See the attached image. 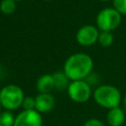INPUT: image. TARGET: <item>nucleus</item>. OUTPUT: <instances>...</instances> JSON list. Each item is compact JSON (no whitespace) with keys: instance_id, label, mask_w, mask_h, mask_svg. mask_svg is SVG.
Returning a JSON list of instances; mask_svg holds the SVG:
<instances>
[{"instance_id":"1","label":"nucleus","mask_w":126,"mask_h":126,"mask_svg":"<svg viewBox=\"0 0 126 126\" xmlns=\"http://www.w3.org/2000/svg\"><path fill=\"white\" fill-rule=\"evenodd\" d=\"M94 67L93 59L86 53H75L67 58L64 63L63 72L70 81L86 79Z\"/></svg>"},{"instance_id":"2","label":"nucleus","mask_w":126,"mask_h":126,"mask_svg":"<svg viewBox=\"0 0 126 126\" xmlns=\"http://www.w3.org/2000/svg\"><path fill=\"white\" fill-rule=\"evenodd\" d=\"M94 98L101 107L111 109L119 106L121 102V94L114 86L101 85L94 92Z\"/></svg>"},{"instance_id":"3","label":"nucleus","mask_w":126,"mask_h":126,"mask_svg":"<svg viewBox=\"0 0 126 126\" xmlns=\"http://www.w3.org/2000/svg\"><path fill=\"white\" fill-rule=\"evenodd\" d=\"M24 98V92L17 85H7L0 91V102L6 110L12 111L19 108Z\"/></svg>"},{"instance_id":"4","label":"nucleus","mask_w":126,"mask_h":126,"mask_svg":"<svg viewBox=\"0 0 126 126\" xmlns=\"http://www.w3.org/2000/svg\"><path fill=\"white\" fill-rule=\"evenodd\" d=\"M121 23V15L114 8H104L96 16V26L101 32H112Z\"/></svg>"},{"instance_id":"5","label":"nucleus","mask_w":126,"mask_h":126,"mask_svg":"<svg viewBox=\"0 0 126 126\" xmlns=\"http://www.w3.org/2000/svg\"><path fill=\"white\" fill-rule=\"evenodd\" d=\"M69 97L76 102L82 103L90 99L92 95V90L89 83L84 80L71 81L67 88Z\"/></svg>"},{"instance_id":"6","label":"nucleus","mask_w":126,"mask_h":126,"mask_svg":"<svg viewBox=\"0 0 126 126\" xmlns=\"http://www.w3.org/2000/svg\"><path fill=\"white\" fill-rule=\"evenodd\" d=\"M98 29L93 25H86L79 29L77 32V41L83 46H91L98 40Z\"/></svg>"},{"instance_id":"7","label":"nucleus","mask_w":126,"mask_h":126,"mask_svg":"<svg viewBox=\"0 0 126 126\" xmlns=\"http://www.w3.org/2000/svg\"><path fill=\"white\" fill-rule=\"evenodd\" d=\"M14 126H42V116L35 109L23 110L15 117Z\"/></svg>"},{"instance_id":"8","label":"nucleus","mask_w":126,"mask_h":126,"mask_svg":"<svg viewBox=\"0 0 126 126\" xmlns=\"http://www.w3.org/2000/svg\"><path fill=\"white\" fill-rule=\"evenodd\" d=\"M54 105L55 99L51 94H38L35 96V110L40 114L50 111Z\"/></svg>"},{"instance_id":"9","label":"nucleus","mask_w":126,"mask_h":126,"mask_svg":"<svg viewBox=\"0 0 126 126\" xmlns=\"http://www.w3.org/2000/svg\"><path fill=\"white\" fill-rule=\"evenodd\" d=\"M36 90L39 94H50V92L55 89L54 88V80L53 76L50 74H44L38 78L36 81Z\"/></svg>"},{"instance_id":"10","label":"nucleus","mask_w":126,"mask_h":126,"mask_svg":"<svg viewBox=\"0 0 126 126\" xmlns=\"http://www.w3.org/2000/svg\"><path fill=\"white\" fill-rule=\"evenodd\" d=\"M106 120L110 126H121L125 121L124 111L119 106L111 108L106 114Z\"/></svg>"},{"instance_id":"11","label":"nucleus","mask_w":126,"mask_h":126,"mask_svg":"<svg viewBox=\"0 0 126 126\" xmlns=\"http://www.w3.org/2000/svg\"><path fill=\"white\" fill-rule=\"evenodd\" d=\"M52 76H53V80H54V88L55 89L62 91V90H65L68 88L70 82L64 72H55Z\"/></svg>"},{"instance_id":"12","label":"nucleus","mask_w":126,"mask_h":126,"mask_svg":"<svg viewBox=\"0 0 126 126\" xmlns=\"http://www.w3.org/2000/svg\"><path fill=\"white\" fill-rule=\"evenodd\" d=\"M16 8L15 0H2L0 2V11L4 15H12L16 11Z\"/></svg>"},{"instance_id":"13","label":"nucleus","mask_w":126,"mask_h":126,"mask_svg":"<svg viewBox=\"0 0 126 126\" xmlns=\"http://www.w3.org/2000/svg\"><path fill=\"white\" fill-rule=\"evenodd\" d=\"M15 117L9 110L1 111L0 113V126H14Z\"/></svg>"},{"instance_id":"14","label":"nucleus","mask_w":126,"mask_h":126,"mask_svg":"<svg viewBox=\"0 0 126 126\" xmlns=\"http://www.w3.org/2000/svg\"><path fill=\"white\" fill-rule=\"evenodd\" d=\"M114 40V36L112 34L111 32H99V35H98V42L101 46H104V47H107V46H110L112 44Z\"/></svg>"},{"instance_id":"15","label":"nucleus","mask_w":126,"mask_h":126,"mask_svg":"<svg viewBox=\"0 0 126 126\" xmlns=\"http://www.w3.org/2000/svg\"><path fill=\"white\" fill-rule=\"evenodd\" d=\"M22 106L24 110H33L35 109V97L33 96H25Z\"/></svg>"},{"instance_id":"16","label":"nucleus","mask_w":126,"mask_h":126,"mask_svg":"<svg viewBox=\"0 0 126 126\" xmlns=\"http://www.w3.org/2000/svg\"><path fill=\"white\" fill-rule=\"evenodd\" d=\"M113 8L121 16L126 15V0H113Z\"/></svg>"},{"instance_id":"17","label":"nucleus","mask_w":126,"mask_h":126,"mask_svg":"<svg viewBox=\"0 0 126 126\" xmlns=\"http://www.w3.org/2000/svg\"><path fill=\"white\" fill-rule=\"evenodd\" d=\"M84 126H105L100 120L96 119V118H91V119H88Z\"/></svg>"},{"instance_id":"18","label":"nucleus","mask_w":126,"mask_h":126,"mask_svg":"<svg viewBox=\"0 0 126 126\" xmlns=\"http://www.w3.org/2000/svg\"><path fill=\"white\" fill-rule=\"evenodd\" d=\"M124 104H125V106H126V94H125V95H124Z\"/></svg>"},{"instance_id":"19","label":"nucleus","mask_w":126,"mask_h":126,"mask_svg":"<svg viewBox=\"0 0 126 126\" xmlns=\"http://www.w3.org/2000/svg\"><path fill=\"white\" fill-rule=\"evenodd\" d=\"M1 108H2V104H1V102H0V113H1Z\"/></svg>"},{"instance_id":"20","label":"nucleus","mask_w":126,"mask_h":126,"mask_svg":"<svg viewBox=\"0 0 126 126\" xmlns=\"http://www.w3.org/2000/svg\"><path fill=\"white\" fill-rule=\"evenodd\" d=\"M98 1H109V0H98Z\"/></svg>"},{"instance_id":"21","label":"nucleus","mask_w":126,"mask_h":126,"mask_svg":"<svg viewBox=\"0 0 126 126\" xmlns=\"http://www.w3.org/2000/svg\"><path fill=\"white\" fill-rule=\"evenodd\" d=\"M15 1H22V0H15Z\"/></svg>"},{"instance_id":"22","label":"nucleus","mask_w":126,"mask_h":126,"mask_svg":"<svg viewBox=\"0 0 126 126\" xmlns=\"http://www.w3.org/2000/svg\"><path fill=\"white\" fill-rule=\"evenodd\" d=\"M46 1H52V0H46Z\"/></svg>"}]
</instances>
